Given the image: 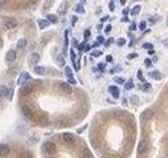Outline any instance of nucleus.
Instances as JSON below:
<instances>
[{
	"mask_svg": "<svg viewBox=\"0 0 168 158\" xmlns=\"http://www.w3.org/2000/svg\"><path fill=\"white\" fill-rule=\"evenodd\" d=\"M17 25V20L15 17H6L3 20V27L4 29H13Z\"/></svg>",
	"mask_w": 168,
	"mask_h": 158,
	"instance_id": "nucleus-1",
	"label": "nucleus"
},
{
	"mask_svg": "<svg viewBox=\"0 0 168 158\" xmlns=\"http://www.w3.org/2000/svg\"><path fill=\"white\" fill-rule=\"evenodd\" d=\"M43 147H44V152L48 153V154H50V155L54 154V153H56V150H57V146H56V144H54V142H52V141L44 142Z\"/></svg>",
	"mask_w": 168,
	"mask_h": 158,
	"instance_id": "nucleus-2",
	"label": "nucleus"
},
{
	"mask_svg": "<svg viewBox=\"0 0 168 158\" xmlns=\"http://www.w3.org/2000/svg\"><path fill=\"white\" fill-rule=\"evenodd\" d=\"M148 152V142L146 140H142L138 145V154L139 155H144Z\"/></svg>",
	"mask_w": 168,
	"mask_h": 158,
	"instance_id": "nucleus-3",
	"label": "nucleus"
},
{
	"mask_svg": "<svg viewBox=\"0 0 168 158\" xmlns=\"http://www.w3.org/2000/svg\"><path fill=\"white\" fill-rule=\"evenodd\" d=\"M65 75H66V77H68V83L70 84V85L77 84V81L74 80V77H73V72H71L70 66H66V68H65Z\"/></svg>",
	"mask_w": 168,
	"mask_h": 158,
	"instance_id": "nucleus-4",
	"label": "nucleus"
},
{
	"mask_svg": "<svg viewBox=\"0 0 168 158\" xmlns=\"http://www.w3.org/2000/svg\"><path fill=\"white\" fill-rule=\"evenodd\" d=\"M62 141L65 142V144H74L76 142V137H74L71 133H64L62 134Z\"/></svg>",
	"mask_w": 168,
	"mask_h": 158,
	"instance_id": "nucleus-5",
	"label": "nucleus"
},
{
	"mask_svg": "<svg viewBox=\"0 0 168 158\" xmlns=\"http://www.w3.org/2000/svg\"><path fill=\"white\" fill-rule=\"evenodd\" d=\"M9 153H11V147L8 146L7 144H0V155L1 157H8Z\"/></svg>",
	"mask_w": 168,
	"mask_h": 158,
	"instance_id": "nucleus-6",
	"label": "nucleus"
},
{
	"mask_svg": "<svg viewBox=\"0 0 168 158\" xmlns=\"http://www.w3.org/2000/svg\"><path fill=\"white\" fill-rule=\"evenodd\" d=\"M16 57H17L16 51L11 49V51L7 52V55H6V61H8V63H13V61L16 60Z\"/></svg>",
	"mask_w": 168,
	"mask_h": 158,
	"instance_id": "nucleus-7",
	"label": "nucleus"
},
{
	"mask_svg": "<svg viewBox=\"0 0 168 158\" xmlns=\"http://www.w3.org/2000/svg\"><path fill=\"white\" fill-rule=\"evenodd\" d=\"M28 80H31V76H29V73L28 72H23L20 75V77H19V80H17V84H19V85H24V84H25Z\"/></svg>",
	"mask_w": 168,
	"mask_h": 158,
	"instance_id": "nucleus-8",
	"label": "nucleus"
},
{
	"mask_svg": "<svg viewBox=\"0 0 168 158\" xmlns=\"http://www.w3.org/2000/svg\"><path fill=\"white\" fill-rule=\"evenodd\" d=\"M38 61H40V55H38V53H36V52H34V53H32V55L28 57V63L31 64V65H34V64H37Z\"/></svg>",
	"mask_w": 168,
	"mask_h": 158,
	"instance_id": "nucleus-9",
	"label": "nucleus"
},
{
	"mask_svg": "<svg viewBox=\"0 0 168 158\" xmlns=\"http://www.w3.org/2000/svg\"><path fill=\"white\" fill-rule=\"evenodd\" d=\"M108 92H110V95L113 96L114 98H118V97H119V95H120L119 88H118V86H115V85L108 86Z\"/></svg>",
	"mask_w": 168,
	"mask_h": 158,
	"instance_id": "nucleus-10",
	"label": "nucleus"
},
{
	"mask_svg": "<svg viewBox=\"0 0 168 158\" xmlns=\"http://www.w3.org/2000/svg\"><path fill=\"white\" fill-rule=\"evenodd\" d=\"M60 89L62 90V92H65V93H71V92H73L70 84H69L68 81H66V83H60Z\"/></svg>",
	"mask_w": 168,
	"mask_h": 158,
	"instance_id": "nucleus-11",
	"label": "nucleus"
},
{
	"mask_svg": "<svg viewBox=\"0 0 168 158\" xmlns=\"http://www.w3.org/2000/svg\"><path fill=\"white\" fill-rule=\"evenodd\" d=\"M152 114H154V112H152L151 109H147V110H144V112L142 113V116H140V120L144 122V121H147L148 118H151Z\"/></svg>",
	"mask_w": 168,
	"mask_h": 158,
	"instance_id": "nucleus-12",
	"label": "nucleus"
},
{
	"mask_svg": "<svg viewBox=\"0 0 168 158\" xmlns=\"http://www.w3.org/2000/svg\"><path fill=\"white\" fill-rule=\"evenodd\" d=\"M32 88L31 85H27V84H24V85H21V88H20V93L21 95H29V93L32 92Z\"/></svg>",
	"mask_w": 168,
	"mask_h": 158,
	"instance_id": "nucleus-13",
	"label": "nucleus"
},
{
	"mask_svg": "<svg viewBox=\"0 0 168 158\" xmlns=\"http://www.w3.org/2000/svg\"><path fill=\"white\" fill-rule=\"evenodd\" d=\"M68 1H66V0H64L62 3L60 4V7H58V15H64L66 12V8H68Z\"/></svg>",
	"mask_w": 168,
	"mask_h": 158,
	"instance_id": "nucleus-14",
	"label": "nucleus"
},
{
	"mask_svg": "<svg viewBox=\"0 0 168 158\" xmlns=\"http://www.w3.org/2000/svg\"><path fill=\"white\" fill-rule=\"evenodd\" d=\"M37 23H38L40 29H44V28H46V27L50 25V21H49L48 19H46V20H44V19H38V20H37Z\"/></svg>",
	"mask_w": 168,
	"mask_h": 158,
	"instance_id": "nucleus-15",
	"label": "nucleus"
},
{
	"mask_svg": "<svg viewBox=\"0 0 168 158\" xmlns=\"http://www.w3.org/2000/svg\"><path fill=\"white\" fill-rule=\"evenodd\" d=\"M8 88L4 85H0V98H3V97H8Z\"/></svg>",
	"mask_w": 168,
	"mask_h": 158,
	"instance_id": "nucleus-16",
	"label": "nucleus"
},
{
	"mask_svg": "<svg viewBox=\"0 0 168 158\" xmlns=\"http://www.w3.org/2000/svg\"><path fill=\"white\" fill-rule=\"evenodd\" d=\"M16 47H17V49H24L27 47V39H19Z\"/></svg>",
	"mask_w": 168,
	"mask_h": 158,
	"instance_id": "nucleus-17",
	"label": "nucleus"
},
{
	"mask_svg": "<svg viewBox=\"0 0 168 158\" xmlns=\"http://www.w3.org/2000/svg\"><path fill=\"white\" fill-rule=\"evenodd\" d=\"M21 112H23V114L27 118H31L32 114H33V113H32V110L29 109L28 107H23V108H21Z\"/></svg>",
	"mask_w": 168,
	"mask_h": 158,
	"instance_id": "nucleus-18",
	"label": "nucleus"
},
{
	"mask_svg": "<svg viewBox=\"0 0 168 158\" xmlns=\"http://www.w3.org/2000/svg\"><path fill=\"white\" fill-rule=\"evenodd\" d=\"M81 158H93V154L90 153L89 149H83L81 152Z\"/></svg>",
	"mask_w": 168,
	"mask_h": 158,
	"instance_id": "nucleus-19",
	"label": "nucleus"
},
{
	"mask_svg": "<svg viewBox=\"0 0 168 158\" xmlns=\"http://www.w3.org/2000/svg\"><path fill=\"white\" fill-rule=\"evenodd\" d=\"M150 76H151L152 78H155V80H162V75H160L159 71H152V72H150Z\"/></svg>",
	"mask_w": 168,
	"mask_h": 158,
	"instance_id": "nucleus-20",
	"label": "nucleus"
},
{
	"mask_svg": "<svg viewBox=\"0 0 168 158\" xmlns=\"http://www.w3.org/2000/svg\"><path fill=\"white\" fill-rule=\"evenodd\" d=\"M140 89L144 90V92H148V90L151 89V84H150V83H146V81H143L142 85H140Z\"/></svg>",
	"mask_w": 168,
	"mask_h": 158,
	"instance_id": "nucleus-21",
	"label": "nucleus"
},
{
	"mask_svg": "<svg viewBox=\"0 0 168 158\" xmlns=\"http://www.w3.org/2000/svg\"><path fill=\"white\" fill-rule=\"evenodd\" d=\"M74 11L77 12V13H83V12H85V9H83L82 4L78 3V4H76V6H74Z\"/></svg>",
	"mask_w": 168,
	"mask_h": 158,
	"instance_id": "nucleus-22",
	"label": "nucleus"
},
{
	"mask_svg": "<svg viewBox=\"0 0 168 158\" xmlns=\"http://www.w3.org/2000/svg\"><path fill=\"white\" fill-rule=\"evenodd\" d=\"M34 73L36 75H45V68L44 66H34Z\"/></svg>",
	"mask_w": 168,
	"mask_h": 158,
	"instance_id": "nucleus-23",
	"label": "nucleus"
},
{
	"mask_svg": "<svg viewBox=\"0 0 168 158\" xmlns=\"http://www.w3.org/2000/svg\"><path fill=\"white\" fill-rule=\"evenodd\" d=\"M130 104H131V105H138V104H139V97H138L136 95H132L131 97H130Z\"/></svg>",
	"mask_w": 168,
	"mask_h": 158,
	"instance_id": "nucleus-24",
	"label": "nucleus"
},
{
	"mask_svg": "<svg viewBox=\"0 0 168 158\" xmlns=\"http://www.w3.org/2000/svg\"><path fill=\"white\" fill-rule=\"evenodd\" d=\"M46 19H48L49 21H50V24H56L58 21V19H57V16H56V15H48V16H46Z\"/></svg>",
	"mask_w": 168,
	"mask_h": 158,
	"instance_id": "nucleus-25",
	"label": "nucleus"
},
{
	"mask_svg": "<svg viewBox=\"0 0 168 158\" xmlns=\"http://www.w3.org/2000/svg\"><path fill=\"white\" fill-rule=\"evenodd\" d=\"M132 88H134V81H132V80H128L127 83L125 84V89L130 90V89H132Z\"/></svg>",
	"mask_w": 168,
	"mask_h": 158,
	"instance_id": "nucleus-26",
	"label": "nucleus"
},
{
	"mask_svg": "<svg viewBox=\"0 0 168 158\" xmlns=\"http://www.w3.org/2000/svg\"><path fill=\"white\" fill-rule=\"evenodd\" d=\"M140 9H142V8H140V6H135L134 8L131 9V15H132V16H136V15L140 12Z\"/></svg>",
	"mask_w": 168,
	"mask_h": 158,
	"instance_id": "nucleus-27",
	"label": "nucleus"
},
{
	"mask_svg": "<svg viewBox=\"0 0 168 158\" xmlns=\"http://www.w3.org/2000/svg\"><path fill=\"white\" fill-rule=\"evenodd\" d=\"M52 4H53V0H45V3H44V9H48L52 7Z\"/></svg>",
	"mask_w": 168,
	"mask_h": 158,
	"instance_id": "nucleus-28",
	"label": "nucleus"
},
{
	"mask_svg": "<svg viewBox=\"0 0 168 158\" xmlns=\"http://www.w3.org/2000/svg\"><path fill=\"white\" fill-rule=\"evenodd\" d=\"M7 98H8L9 101L13 98V88H9V90H8V97H7Z\"/></svg>",
	"mask_w": 168,
	"mask_h": 158,
	"instance_id": "nucleus-29",
	"label": "nucleus"
},
{
	"mask_svg": "<svg viewBox=\"0 0 168 158\" xmlns=\"http://www.w3.org/2000/svg\"><path fill=\"white\" fill-rule=\"evenodd\" d=\"M146 27H147V23H146V21H140V23H139V29H140V31H144Z\"/></svg>",
	"mask_w": 168,
	"mask_h": 158,
	"instance_id": "nucleus-30",
	"label": "nucleus"
},
{
	"mask_svg": "<svg viewBox=\"0 0 168 158\" xmlns=\"http://www.w3.org/2000/svg\"><path fill=\"white\" fill-rule=\"evenodd\" d=\"M114 81L117 84H125V78H122V77H114Z\"/></svg>",
	"mask_w": 168,
	"mask_h": 158,
	"instance_id": "nucleus-31",
	"label": "nucleus"
},
{
	"mask_svg": "<svg viewBox=\"0 0 168 158\" xmlns=\"http://www.w3.org/2000/svg\"><path fill=\"white\" fill-rule=\"evenodd\" d=\"M158 20H159V16H152V17H150V23H151V24L156 23Z\"/></svg>",
	"mask_w": 168,
	"mask_h": 158,
	"instance_id": "nucleus-32",
	"label": "nucleus"
},
{
	"mask_svg": "<svg viewBox=\"0 0 168 158\" xmlns=\"http://www.w3.org/2000/svg\"><path fill=\"white\" fill-rule=\"evenodd\" d=\"M144 65L147 66V68H150V66L152 65V61L150 60V59H146V60H144Z\"/></svg>",
	"mask_w": 168,
	"mask_h": 158,
	"instance_id": "nucleus-33",
	"label": "nucleus"
},
{
	"mask_svg": "<svg viewBox=\"0 0 168 158\" xmlns=\"http://www.w3.org/2000/svg\"><path fill=\"white\" fill-rule=\"evenodd\" d=\"M91 55L94 56V57H99V56H102V52H101V51H94Z\"/></svg>",
	"mask_w": 168,
	"mask_h": 158,
	"instance_id": "nucleus-34",
	"label": "nucleus"
},
{
	"mask_svg": "<svg viewBox=\"0 0 168 158\" xmlns=\"http://www.w3.org/2000/svg\"><path fill=\"white\" fill-rule=\"evenodd\" d=\"M90 31H89V29H86V31L85 32H83V37H85V39H89V37H90Z\"/></svg>",
	"mask_w": 168,
	"mask_h": 158,
	"instance_id": "nucleus-35",
	"label": "nucleus"
},
{
	"mask_svg": "<svg viewBox=\"0 0 168 158\" xmlns=\"http://www.w3.org/2000/svg\"><path fill=\"white\" fill-rule=\"evenodd\" d=\"M143 48H144V49H152V44L146 43V44H143Z\"/></svg>",
	"mask_w": 168,
	"mask_h": 158,
	"instance_id": "nucleus-36",
	"label": "nucleus"
},
{
	"mask_svg": "<svg viewBox=\"0 0 168 158\" xmlns=\"http://www.w3.org/2000/svg\"><path fill=\"white\" fill-rule=\"evenodd\" d=\"M125 44H126V40H125V39H119V40H118V45L122 47V45H125Z\"/></svg>",
	"mask_w": 168,
	"mask_h": 158,
	"instance_id": "nucleus-37",
	"label": "nucleus"
},
{
	"mask_svg": "<svg viewBox=\"0 0 168 158\" xmlns=\"http://www.w3.org/2000/svg\"><path fill=\"white\" fill-rule=\"evenodd\" d=\"M77 20H78V19H77V16H73V17H71V25H76V23H77Z\"/></svg>",
	"mask_w": 168,
	"mask_h": 158,
	"instance_id": "nucleus-38",
	"label": "nucleus"
},
{
	"mask_svg": "<svg viewBox=\"0 0 168 158\" xmlns=\"http://www.w3.org/2000/svg\"><path fill=\"white\" fill-rule=\"evenodd\" d=\"M83 49H85V43H81L80 45H78V51H81V52H82Z\"/></svg>",
	"mask_w": 168,
	"mask_h": 158,
	"instance_id": "nucleus-39",
	"label": "nucleus"
},
{
	"mask_svg": "<svg viewBox=\"0 0 168 158\" xmlns=\"http://www.w3.org/2000/svg\"><path fill=\"white\" fill-rule=\"evenodd\" d=\"M108 7H110V11H114V8H115V4H114V1H110V4H108Z\"/></svg>",
	"mask_w": 168,
	"mask_h": 158,
	"instance_id": "nucleus-40",
	"label": "nucleus"
},
{
	"mask_svg": "<svg viewBox=\"0 0 168 158\" xmlns=\"http://www.w3.org/2000/svg\"><path fill=\"white\" fill-rule=\"evenodd\" d=\"M138 78L143 81V73H142V71H138Z\"/></svg>",
	"mask_w": 168,
	"mask_h": 158,
	"instance_id": "nucleus-41",
	"label": "nucleus"
},
{
	"mask_svg": "<svg viewBox=\"0 0 168 158\" xmlns=\"http://www.w3.org/2000/svg\"><path fill=\"white\" fill-rule=\"evenodd\" d=\"M135 57H136V53H131V55H128V56H127L128 60H131V59H135Z\"/></svg>",
	"mask_w": 168,
	"mask_h": 158,
	"instance_id": "nucleus-42",
	"label": "nucleus"
},
{
	"mask_svg": "<svg viewBox=\"0 0 168 158\" xmlns=\"http://www.w3.org/2000/svg\"><path fill=\"white\" fill-rule=\"evenodd\" d=\"M106 61H107V63H111V61H113V56H106Z\"/></svg>",
	"mask_w": 168,
	"mask_h": 158,
	"instance_id": "nucleus-43",
	"label": "nucleus"
},
{
	"mask_svg": "<svg viewBox=\"0 0 168 158\" xmlns=\"http://www.w3.org/2000/svg\"><path fill=\"white\" fill-rule=\"evenodd\" d=\"M58 65H61V66L64 65V59L62 57H58Z\"/></svg>",
	"mask_w": 168,
	"mask_h": 158,
	"instance_id": "nucleus-44",
	"label": "nucleus"
},
{
	"mask_svg": "<svg viewBox=\"0 0 168 158\" xmlns=\"http://www.w3.org/2000/svg\"><path fill=\"white\" fill-rule=\"evenodd\" d=\"M105 32H106V33L111 32V25H107V27H106V28H105Z\"/></svg>",
	"mask_w": 168,
	"mask_h": 158,
	"instance_id": "nucleus-45",
	"label": "nucleus"
},
{
	"mask_svg": "<svg viewBox=\"0 0 168 158\" xmlns=\"http://www.w3.org/2000/svg\"><path fill=\"white\" fill-rule=\"evenodd\" d=\"M103 41H105V39H103L102 36H99V37H98V44H102Z\"/></svg>",
	"mask_w": 168,
	"mask_h": 158,
	"instance_id": "nucleus-46",
	"label": "nucleus"
},
{
	"mask_svg": "<svg viewBox=\"0 0 168 158\" xmlns=\"http://www.w3.org/2000/svg\"><path fill=\"white\" fill-rule=\"evenodd\" d=\"M98 68H99L101 71L103 72V71H105V64H99V65H98Z\"/></svg>",
	"mask_w": 168,
	"mask_h": 158,
	"instance_id": "nucleus-47",
	"label": "nucleus"
},
{
	"mask_svg": "<svg viewBox=\"0 0 168 158\" xmlns=\"http://www.w3.org/2000/svg\"><path fill=\"white\" fill-rule=\"evenodd\" d=\"M113 41H114V39H108V40H107V43H106V47H108L111 43H113Z\"/></svg>",
	"mask_w": 168,
	"mask_h": 158,
	"instance_id": "nucleus-48",
	"label": "nucleus"
},
{
	"mask_svg": "<svg viewBox=\"0 0 168 158\" xmlns=\"http://www.w3.org/2000/svg\"><path fill=\"white\" fill-rule=\"evenodd\" d=\"M90 48H91L90 45H85V49H83V52H89V51H90Z\"/></svg>",
	"mask_w": 168,
	"mask_h": 158,
	"instance_id": "nucleus-49",
	"label": "nucleus"
},
{
	"mask_svg": "<svg viewBox=\"0 0 168 158\" xmlns=\"http://www.w3.org/2000/svg\"><path fill=\"white\" fill-rule=\"evenodd\" d=\"M107 20H108V16H103V17H102V20H101V21L103 23V21H107Z\"/></svg>",
	"mask_w": 168,
	"mask_h": 158,
	"instance_id": "nucleus-50",
	"label": "nucleus"
},
{
	"mask_svg": "<svg viewBox=\"0 0 168 158\" xmlns=\"http://www.w3.org/2000/svg\"><path fill=\"white\" fill-rule=\"evenodd\" d=\"M135 28H136V25H135V24H131V27H130V31H134Z\"/></svg>",
	"mask_w": 168,
	"mask_h": 158,
	"instance_id": "nucleus-51",
	"label": "nucleus"
},
{
	"mask_svg": "<svg viewBox=\"0 0 168 158\" xmlns=\"http://www.w3.org/2000/svg\"><path fill=\"white\" fill-rule=\"evenodd\" d=\"M3 39H0V49H1V48H3Z\"/></svg>",
	"mask_w": 168,
	"mask_h": 158,
	"instance_id": "nucleus-52",
	"label": "nucleus"
},
{
	"mask_svg": "<svg viewBox=\"0 0 168 158\" xmlns=\"http://www.w3.org/2000/svg\"><path fill=\"white\" fill-rule=\"evenodd\" d=\"M6 3H7V0H0V4H1V6H4Z\"/></svg>",
	"mask_w": 168,
	"mask_h": 158,
	"instance_id": "nucleus-53",
	"label": "nucleus"
},
{
	"mask_svg": "<svg viewBox=\"0 0 168 158\" xmlns=\"http://www.w3.org/2000/svg\"><path fill=\"white\" fill-rule=\"evenodd\" d=\"M128 13V9H123V15H125V16H126V15H127Z\"/></svg>",
	"mask_w": 168,
	"mask_h": 158,
	"instance_id": "nucleus-54",
	"label": "nucleus"
},
{
	"mask_svg": "<svg viewBox=\"0 0 168 158\" xmlns=\"http://www.w3.org/2000/svg\"><path fill=\"white\" fill-rule=\"evenodd\" d=\"M164 45H168V40H165V41H164Z\"/></svg>",
	"mask_w": 168,
	"mask_h": 158,
	"instance_id": "nucleus-55",
	"label": "nucleus"
},
{
	"mask_svg": "<svg viewBox=\"0 0 168 158\" xmlns=\"http://www.w3.org/2000/svg\"><path fill=\"white\" fill-rule=\"evenodd\" d=\"M120 3H122V4H125V3H126V0H120Z\"/></svg>",
	"mask_w": 168,
	"mask_h": 158,
	"instance_id": "nucleus-56",
	"label": "nucleus"
},
{
	"mask_svg": "<svg viewBox=\"0 0 168 158\" xmlns=\"http://www.w3.org/2000/svg\"><path fill=\"white\" fill-rule=\"evenodd\" d=\"M163 158H168V154H165V155H164V157H163Z\"/></svg>",
	"mask_w": 168,
	"mask_h": 158,
	"instance_id": "nucleus-57",
	"label": "nucleus"
},
{
	"mask_svg": "<svg viewBox=\"0 0 168 158\" xmlns=\"http://www.w3.org/2000/svg\"><path fill=\"white\" fill-rule=\"evenodd\" d=\"M167 27H168V17H167Z\"/></svg>",
	"mask_w": 168,
	"mask_h": 158,
	"instance_id": "nucleus-58",
	"label": "nucleus"
},
{
	"mask_svg": "<svg viewBox=\"0 0 168 158\" xmlns=\"http://www.w3.org/2000/svg\"><path fill=\"white\" fill-rule=\"evenodd\" d=\"M0 7H1V4H0Z\"/></svg>",
	"mask_w": 168,
	"mask_h": 158,
	"instance_id": "nucleus-59",
	"label": "nucleus"
},
{
	"mask_svg": "<svg viewBox=\"0 0 168 158\" xmlns=\"http://www.w3.org/2000/svg\"><path fill=\"white\" fill-rule=\"evenodd\" d=\"M82 1H85V0H82Z\"/></svg>",
	"mask_w": 168,
	"mask_h": 158,
	"instance_id": "nucleus-60",
	"label": "nucleus"
}]
</instances>
